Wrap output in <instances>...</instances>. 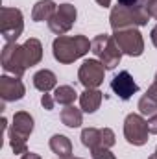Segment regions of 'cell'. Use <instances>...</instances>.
I'll return each instance as SVG.
<instances>
[{
    "label": "cell",
    "instance_id": "obj_1",
    "mask_svg": "<svg viewBox=\"0 0 157 159\" xmlns=\"http://www.w3.org/2000/svg\"><path fill=\"white\" fill-rule=\"evenodd\" d=\"M89 50H91V41L85 35H57L52 43L54 59L63 65L78 61L79 57L89 54Z\"/></svg>",
    "mask_w": 157,
    "mask_h": 159
},
{
    "label": "cell",
    "instance_id": "obj_2",
    "mask_svg": "<svg viewBox=\"0 0 157 159\" xmlns=\"http://www.w3.org/2000/svg\"><path fill=\"white\" fill-rule=\"evenodd\" d=\"M150 19L152 17H150L148 9H131V7H124V6L117 4L111 9L109 24H111L113 32H118V30H126V28L146 26Z\"/></svg>",
    "mask_w": 157,
    "mask_h": 159
},
{
    "label": "cell",
    "instance_id": "obj_3",
    "mask_svg": "<svg viewBox=\"0 0 157 159\" xmlns=\"http://www.w3.org/2000/svg\"><path fill=\"white\" fill-rule=\"evenodd\" d=\"M91 52L96 56V59L105 67V70H113L117 69V65L122 59V52L117 46V43L113 39V35L107 34H100L91 41Z\"/></svg>",
    "mask_w": 157,
    "mask_h": 159
},
{
    "label": "cell",
    "instance_id": "obj_4",
    "mask_svg": "<svg viewBox=\"0 0 157 159\" xmlns=\"http://www.w3.org/2000/svg\"><path fill=\"white\" fill-rule=\"evenodd\" d=\"M0 32L6 43H17L24 32V17L19 7L4 6L0 9Z\"/></svg>",
    "mask_w": 157,
    "mask_h": 159
},
{
    "label": "cell",
    "instance_id": "obj_5",
    "mask_svg": "<svg viewBox=\"0 0 157 159\" xmlns=\"http://www.w3.org/2000/svg\"><path fill=\"white\" fill-rule=\"evenodd\" d=\"M0 63H2V69L7 74L17 76V78H22V74L28 70L22 44L6 43L4 48H2V54H0Z\"/></svg>",
    "mask_w": 157,
    "mask_h": 159
},
{
    "label": "cell",
    "instance_id": "obj_6",
    "mask_svg": "<svg viewBox=\"0 0 157 159\" xmlns=\"http://www.w3.org/2000/svg\"><path fill=\"white\" fill-rule=\"evenodd\" d=\"M124 137L129 144L133 146H142L148 143L150 137V128L148 120L141 113H129L124 120Z\"/></svg>",
    "mask_w": 157,
    "mask_h": 159
},
{
    "label": "cell",
    "instance_id": "obj_7",
    "mask_svg": "<svg viewBox=\"0 0 157 159\" xmlns=\"http://www.w3.org/2000/svg\"><path fill=\"white\" fill-rule=\"evenodd\" d=\"M113 39L120 48V52L124 56L129 57H139L144 52V39L142 34L137 28H126V30H118L113 34Z\"/></svg>",
    "mask_w": 157,
    "mask_h": 159
},
{
    "label": "cell",
    "instance_id": "obj_8",
    "mask_svg": "<svg viewBox=\"0 0 157 159\" xmlns=\"http://www.w3.org/2000/svg\"><path fill=\"white\" fill-rule=\"evenodd\" d=\"M76 19H78V9L74 4H59L57 13L48 20V28L56 35H65L67 32H70Z\"/></svg>",
    "mask_w": 157,
    "mask_h": 159
},
{
    "label": "cell",
    "instance_id": "obj_9",
    "mask_svg": "<svg viewBox=\"0 0 157 159\" xmlns=\"http://www.w3.org/2000/svg\"><path fill=\"white\" fill-rule=\"evenodd\" d=\"M105 67L98 59H85L78 70V80L85 89H98L104 83Z\"/></svg>",
    "mask_w": 157,
    "mask_h": 159
},
{
    "label": "cell",
    "instance_id": "obj_10",
    "mask_svg": "<svg viewBox=\"0 0 157 159\" xmlns=\"http://www.w3.org/2000/svg\"><path fill=\"white\" fill-rule=\"evenodd\" d=\"M26 94V87L22 83V80L11 74H4L0 76V98L4 102H17L22 100Z\"/></svg>",
    "mask_w": 157,
    "mask_h": 159
},
{
    "label": "cell",
    "instance_id": "obj_11",
    "mask_svg": "<svg viewBox=\"0 0 157 159\" xmlns=\"http://www.w3.org/2000/svg\"><path fill=\"white\" fill-rule=\"evenodd\" d=\"M111 91L120 100H129L135 93H139V85L128 70H120L117 76L111 80Z\"/></svg>",
    "mask_w": 157,
    "mask_h": 159
},
{
    "label": "cell",
    "instance_id": "obj_12",
    "mask_svg": "<svg viewBox=\"0 0 157 159\" xmlns=\"http://www.w3.org/2000/svg\"><path fill=\"white\" fill-rule=\"evenodd\" d=\"M34 117L26 111H17L13 115V120H11V128L7 129V133L11 135H19V137H24L28 139L34 131Z\"/></svg>",
    "mask_w": 157,
    "mask_h": 159
},
{
    "label": "cell",
    "instance_id": "obj_13",
    "mask_svg": "<svg viewBox=\"0 0 157 159\" xmlns=\"http://www.w3.org/2000/svg\"><path fill=\"white\" fill-rule=\"evenodd\" d=\"M104 100V93L98 89H85L79 94V107L83 113H94L98 111L100 104Z\"/></svg>",
    "mask_w": 157,
    "mask_h": 159
},
{
    "label": "cell",
    "instance_id": "obj_14",
    "mask_svg": "<svg viewBox=\"0 0 157 159\" xmlns=\"http://www.w3.org/2000/svg\"><path fill=\"white\" fill-rule=\"evenodd\" d=\"M48 144H50V150L59 159H70L72 157V143H70V139L67 135L56 133V135L50 137Z\"/></svg>",
    "mask_w": 157,
    "mask_h": 159
},
{
    "label": "cell",
    "instance_id": "obj_15",
    "mask_svg": "<svg viewBox=\"0 0 157 159\" xmlns=\"http://www.w3.org/2000/svg\"><path fill=\"white\" fill-rule=\"evenodd\" d=\"M56 13H57V4L54 0H39L32 9V19L35 22H44V20L48 22Z\"/></svg>",
    "mask_w": 157,
    "mask_h": 159
},
{
    "label": "cell",
    "instance_id": "obj_16",
    "mask_svg": "<svg viewBox=\"0 0 157 159\" xmlns=\"http://www.w3.org/2000/svg\"><path fill=\"white\" fill-rule=\"evenodd\" d=\"M34 87L41 93H50L57 87V78L52 70L48 69H41L34 74Z\"/></svg>",
    "mask_w": 157,
    "mask_h": 159
},
{
    "label": "cell",
    "instance_id": "obj_17",
    "mask_svg": "<svg viewBox=\"0 0 157 159\" xmlns=\"http://www.w3.org/2000/svg\"><path fill=\"white\" fill-rule=\"evenodd\" d=\"M22 48H24V57H26L28 69L41 63V59H43V44H41L39 39H35V37L26 39L24 44H22Z\"/></svg>",
    "mask_w": 157,
    "mask_h": 159
},
{
    "label": "cell",
    "instance_id": "obj_18",
    "mask_svg": "<svg viewBox=\"0 0 157 159\" xmlns=\"http://www.w3.org/2000/svg\"><path fill=\"white\" fill-rule=\"evenodd\" d=\"M59 119L67 128L74 129V128H79L83 124V111H81V107H76V106H67L61 109Z\"/></svg>",
    "mask_w": 157,
    "mask_h": 159
},
{
    "label": "cell",
    "instance_id": "obj_19",
    "mask_svg": "<svg viewBox=\"0 0 157 159\" xmlns=\"http://www.w3.org/2000/svg\"><path fill=\"white\" fill-rule=\"evenodd\" d=\"M54 98H56V104L67 107V106H72L78 98V93L74 91V87L70 85H57L54 89Z\"/></svg>",
    "mask_w": 157,
    "mask_h": 159
},
{
    "label": "cell",
    "instance_id": "obj_20",
    "mask_svg": "<svg viewBox=\"0 0 157 159\" xmlns=\"http://www.w3.org/2000/svg\"><path fill=\"white\" fill-rule=\"evenodd\" d=\"M79 139H81V144L85 148L92 150V148L100 146V129L98 128H85L81 131V137Z\"/></svg>",
    "mask_w": 157,
    "mask_h": 159
},
{
    "label": "cell",
    "instance_id": "obj_21",
    "mask_svg": "<svg viewBox=\"0 0 157 159\" xmlns=\"http://www.w3.org/2000/svg\"><path fill=\"white\" fill-rule=\"evenodd\" d=\"M137 107H139V113H141L142 117H152V115L157 113V102L154 98H150L148 94H142V96H141Z\"/></svg>",
    "mask_w": 157,
    "mask_h": 159
},
{
    "label": "cell",
    "instance_id": "obj_22",
    "mask_svg": "<svg viewBox=\"0 0 157 159\" xmlns=\"http://www.w3.org/2000/svg\"><path fill=\"white\" fill-rule=\"evenodd\" d=\"M7 139H9V146H11L13 154L24 156V154L28 152V139L19 137V135H11V133H7Z\"/></svg>",
    "mask_w": 157,
    "mask_h": 159
},
{
    "label": "cell",
    "instance_id": "obj_23",
    "mask_svg": "<svg viewBox=\"0 0 157 159\" xmlns=\"http://www.w3.org/2000/svg\"><path fill=\"white\" fill-rule=\"evenodd\" d=\"M117 143V137H115V131L111 128H102L100 129V146L104 148H113Z\"/></svg>",
    "mask_w": 157,
    "mask_h": 159
},
{
    "label": "cell",
    "instance_id": "obj_24",
    "mask_svg": "<svg viewBox=\"0 0 157 159\" xmlns=\"http://www.w3.org/2000/svg\"><path fill=\"white\" fill-rule=\"evenodd\" d=\"M152 2L154 0H117V4L124 7H131V9H148Z\"/></svg>",
    "mask_w": 157,
    "mask_h": 159
},
{
    "label": "cell",
    "instance_id": "obj_25",
    "mask_svg": "<svg viewBox=\"0 0 157 159\" xmlns=\"http://www.w3.org/2000/svg\"><path fill=\"white\" fill-rule=\"evenodd\" d=\"M92 159H117V156L111 152V148H104V146H96L91 150Z\"/></svg>",
    "mask_w": 157,
    "mask_h": 159
},
{
    "label": "cell",
    "instance_id": "obj_26",
    "mask_svg": "<svg viewBox=\"0 0 157 159\" xmlns=\"http://www.w3.org/2000/svg\"><path fill=\"white\" fill-rule=\"evenodd\" d=\"M41 106H43L46 111H52L54 106H56V98H54V94H50V93H43V96H41Z\"/></svg>",
    "mask_w": 157,
    "mask_h": 159
},
{
    "label": "cell",
    "instance_id": "obj_27",
    "mask_svg": "<svg viewBox=\"0 0 157 159\" xmlns=\"http://www.w3.org/2000/svg\"><path fill=\"white\" fill-rule=\"evenodd\" d=\"M148 128H150V133L157 135V113H155V115H152V117L148 119Z\"/></svg>",
    "mask_w": 157,
    "mask_h": 159
},
{
    "label": "cell",
    "instance_id": "obj_28",
    "mask_svg": "<svg viewBox=\"0 0 157 159\" xmlns=\"http://www.w3.org/2000/svg\"><path fill=\"white\" fill-rule=\"evenodd\" d=\"M146 94H148L150 98H154V100L157 102V81H155V80H154V83H152V85L148 87V91H146Z\"/></svg>",
    "mask_w": 157,
    "mask_h": 159
},
{
    "label": "cell",
    "instance_id": "obj_29",
    "mask_svg": "<svg viewBox=\"0 0 157 159\" xmlns=\"http://www.w3.org/2000/svg\"><path fill=\"white\" fill-rule=\"evenodd\" d=\"M148 13H150V17H152V19H155V20H157V0H154V2L150 4Z\"/></svg>",
    "mask_w": 157,
    "mask_h": 159
},
{
    "label": "cell",
    "instance_id": "obj_30",
    "mask_svg": "<svg viewBox=\"0 0 157 159\" xmlns=\"http://www.w3.org/2000/svg\"><path fill=\"white\" fill-rule=\"evenodd\" d=\"M20 159H41V156L35 154V152H30V150H28L24 156H20Z\"/></svg>",
    "mask_w": 157,
    "mask_h": 159
},
{
    "label": "cell",
    "instance_id": "obj_31",
    "mask_svg": "<svg viewBox=\"0 0 157 159\" xmlns=\"http://www.w3.org/2000/svg\"><path fill=\"white\" fill-rule=\"evenodd\" d=\"M150 39H152V43H154V46L157 48V24L152 28V32H150Z\"/></svg>",
    "mask_w": 157,
    "mask_h": 159
},
{
    "label": "cell",
    "instance_id": "obj_32",
    "mask_svg": "<svg viewBox=\"0 0 157 159\" xmlns=\"http://www.w3.org/2000/svg\"><path fill=\"white\" fill-rule=\"evenodd\" d=\"M98 6H102V7H109L111 6V0H94Z\"/></svg>",
    "mask_w": 157,
    "mask_h": 159
},
{
    "label": "cell",
    "instance_id": "obj_33",
    "mask_svg": "<svg viewBox=\"0 0 157 159\" xmlns=\"http://www.w3.org/2000/svg\"><path fill=\"white\" fill-rule=\"evenodd\" d=\"M148 159H157V152H155V154H152V156H150Z\"/></svg>",
    "mask_w": 157,
    "mask_h": 159
},
{
    "label": "cell",
    "instance_id": "obj_34",
    "mask_svg": "<svg viewBox=\"0 0 157 159\" xmlns=\"http://www.w3.org/2000/svg\"><path fill=\"white\" fill-rule=\"evenodd\" d=\"M70 159H81V157H70Z\"/></svg>",
    "mask_w": 157,
    "mask_h": 159
},
{
    "label": "cell",
    "instance_id": "obj_35",
    "mask_svg": "<svg viewBox=\"0 0 157 159\" xmlns=\"http://www.w3.org/2000/svg\"><path fill=\"white\" fill-rule=\"evenodd\" d=\"M155 81H157V72H155Z\"/></svg>",
    "mask_w": 157,
    "mask_h": 159
},
{
    "label": "cell",
    "instance_id": "obj_36",
    "mask_svg": "<svg viewBox=\"0 0 157 159\" xmlns=\"http://www.w3.org/2000/svg\"><path fill=\"white\" fill-rule=\"evenodd\" d=\"M155 152H157V148H155Z\"/></svg>",
    "mask_w": 157,
    "mask_h": 159
}]
</instances>
